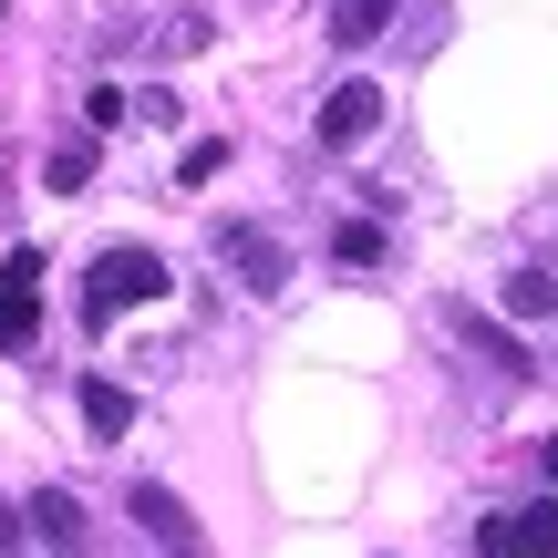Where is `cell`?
<instances>
[{
    "label": "cell",
    "instance_id": "14",
    "mask_svg": "<svg viewBox=\"0 0 558 558\" xmlns=\"http://www.w3.org/2000/svg\"><path fill=\"white\" fill-rule=\"evenodd\" d=\"M331 248H341V259H352V269H373V259H383V228H373V218H352V228H341Z\"/></svg>",
    "mask_w": 558,
    "mask_h": 558
},
{
    "label": "cell",
    "instance_id": "16",
    "mask_svg": "<svg viewBox=\"0 0 558 558\" xmlns=\"http://www.w3.org/2000/svg\"><path fill=\"white\" fill-rule=\"evenodd\" d=\"M538 465H548V486H558V435H548V445H538Z\"/></svg>",
    "mask_w": 558,
    "mask_h": 558
},
{
    "label": "cell",
    "instance_id": "8",
    "mask_svg": "<svg viewBox=\"0 0 558 558\" xmlns=\"http://www.w3.org/2000/svg\"><path fill=\"white\" fill-rule=\"evenodd\" d=\"M83 424H94V435H124V424H135V393H124V383H83Z\"/></svg>",
    "mask_w": 558,
    "mask_h": 558
},
{
    "label": "cell",
    "instance_id": "10",
    "mask_svg": "<svg viewBox=\"0 0 558 558\" xmlns=\"http://www.w3.org/2000/svg\"><path fill=\"white\" fill-rule=\"evenodd\" d=\"M83 177H94V135H83V145H62V156L41 166V186H52V197H83Z\"/></svg>",
    "mask_w": 558,
    "mask_h": 558
},
{
    "label": "cell",
    "instance_id": "9",
    "mask_svg": "<svg viewBox=\"0 0 558 558\" xmlns=\"http://www.w3.org/2000/svg\"><path fill=\"white\" fill-rule=\"evenodd\" d=\"M507 311H518V320H548L558 311V279L548 269H518V279H507Z\"/></svg>",
    "mask_w": 558,
    "mask_h": 558
},
{
    "label": "cell",
    "instance_id": "17",
    "mask_svg": "<svg viewBox=\"0 0 558 558\" xmlns=\"http://www.w3.org/2000/svg\"><path fill=\"white\" fill-rule=\"evenodd\" d=\"M166 558H197V548H166Z\"/></svg>",
    "mask_w": 558,
    "mask_h": 558
},
{
    "label": "cell",
    "instance_id": "4",
    "mask_svg": "<svg viewBox=\"0 0 558 558\" xmlns=\"http://www.w3.org/2000/svg\"><path fill=\"white\" fill-rule=\"evenodd\" d=\"M21 527H32L41 548H62V558H83V548H94V527H83V497H73V486H41V497L21 507Z\"/></svg>",
    "mask_w": 558,
    "mask_h": 558
},
{
    "label": "cell",
    "instance_id": "7",
    "mask_svg": "<svg viewBox=\"0 0 558 558\" xmlns=\"http://www.w3.org/2000/svg\"><path fill=\"white\" fill-rule=\"evenodd\" d=\"M135 518L156 527L166 548H186V538H197V518H186V497H166V486H135Z\"/></svg>",
    "mask_w": 558,
    "mask_h": 558
},
{
    "label": "cell",
    "instance_id": "15",
    "mask_svg": "<svg viewBox=\"0 0 558 558\" xmlns=\"http://www.w3.org/2000/svg\"><path fill=\"white\" fill-rule=\"evenodd\" d=\"M0 558H21V518H11V507H0Z\"/></svg>",
    "mask_w": 558,
    "mask_h": 558
},
{
    "label": "cell",
    "instance_id": "2",
    "mask_svg": "<svg viewBox=\"0 0 558 558\" xmlns=\"http://www.w3.org/2000/svg\"><path fill=\"white\" fill-rule=\"evenodd\" d=\"M41 331V248H11V269H0V352H32Z\"/></svg>",
    "mask_w": 558,
    "mask_h": 558
},
{
    "label": "cell",
    "instance_id": "12",
    "mask_svg": "<svg viewBox=\"0 0 558 558\" xmlns=\"http://www.w3.org/2000/svg\"><path fill=\"white\" fill-rule=\"evenodd\" d=\"M476 558H527V527H518V507H497V518L476 527Z\"/></svg>",
    "mask_w": 558,
    "mask_h": 558
},
{
    "label": "cell",
    "instance_id": "3",
    "mask_svg": "<svg viewBox=\"0 0 558 558\" xmlns=\"http://www.w3.org/2000/svg\"><path fill=\"white\" fill-rule=\"evenodd\" d=\"M218 259L239 269L248 290H279V279H290V248H279L269 228H248V218H228V228H218Z\"/></svg>",
    "mask_w": 558,
    "mask_h": 558
},
{
    "label": "cell",
    "instance_id": "11",
    "mask_svg": "<svg viewBox=\"0 0 558 558\" xmlns=\"http://www.w3.org/2000/svg\"><path fill=\"white\" fill-rule=\"evenodd\" d=\"M456 331H465V341H476V352H486V362H497V373H527V352H518V341H507V331H486V320H476V311H456Z\"/></svg>",
    "mask_w": 558,
    "mask_h": 558
},
{
    "label": "cell",
    "instance_id": "6",
    "mask_svg": "<svg viewBox=\"0 0 558 558\" xmlns=\"http://www.w3.org/2000/svg\"><path fill=\"white\" fill-rule=\"evenodd\" d=\"M320 32H331L341 52H362V41L393 32V0H320Z\"/></svg>",
    "mask_w": 558,
    "mask_h": 558
},
{
    "label": "cell",
    "instance_id": "1",
    "mask_svg": "<svg viewBox=\"0 0 558 558\" xmlns=\"http://www.w3.org/2000/svg\"><path fill=\"white\" fill-rule=\"evenodd\" d=\"M135 300H166V259L156 248H104V259L83 269V331H104V320L135 311Z\"/></svg>",
    "mask_w": 558,
    "mask_h": 558
},
{
    "label": "cell",
    "instance_id": "5",
    "mask_svg": "<svg viewBox=\"0 0 558 558\" xmlns=\"http://www.w3.org/2000/svg\"><path fill=\"white\" fill-rule=\"evenodd\" d=\"M373 124H383V94H373V83H341V94L320 104V145H331V156H352Z\"/></svg>",
    "mask_w": 558,
    "mask_h": 558
},
{
    "label": "cell",
    "instance_id": "13",
    "mask_svg": "<svg viewBox=\"0 0 558 558\" xmlns=\"http://www.w3.org/2000/svg\"><path fill=\"white\" fill-rule=\"evenodd\" d=\"M518 527H527V558H558V497H538V507H518Z\"/></svg>",
    "mask_w": 558,
    "mask_h": 558
}]
</instances>
